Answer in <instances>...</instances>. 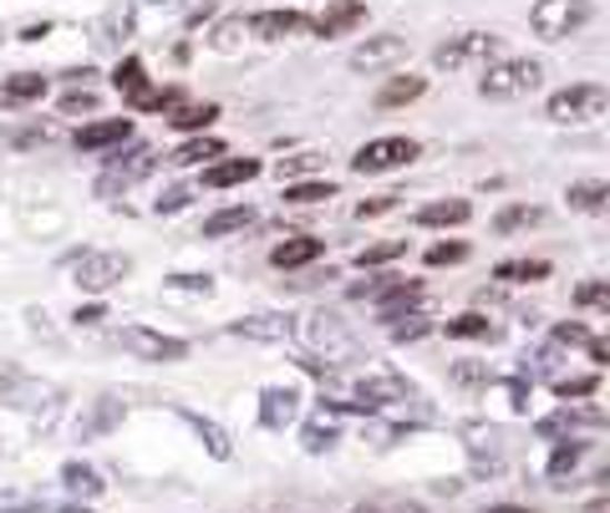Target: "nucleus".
Here are the masks:
<instances>
[{
  "label": "nucleus",
  "instance_id": "1",
  "mask_svg": "<svg viewBox=\"0 0 610 513\" xmlns=\"http://www.w3.org/2000/svg\"><path fill=\"white\" fill-rule=\"evenodd\" d=\"M610 108V92L600 82H574L564 87V92L550 97V122H560V128H580V122H596L606 118Z\"/></svg>",
  "mask_w": 610,
  "mask_h": 513
},
{
  "label": "nucleus",
  "instance_id": "2",
  "mask_svg": "<svg viewBox=\"0 0 610 513\" xmlns=\"http://www.w3.org/2000/svg\"><path fill=\"white\" fill-rule=\"evenodd\" d=\"M590 16H596L590 0H539L534 11H529V26H534L539 41H564L580 26H590Z\"/></svg>",
  "mask_w": 610,
  "mask_h": 513
},
{
  "label": "nucleus",
  "instance_id": "3",
  "mask_svg": "<svg viewBox=\"0 0 610 513\" xmlns=\"http://www.w3.org/2000/svg\"><path fill=\"white\" fill-rule=\"evenodd\" d=\"M539 77H544V67H539V61H529V57L493 61V67H483L479 92L493 97V102H503V97H524V92H534Z\"/></svg>",
  "mask_w": 610,
  "mask_h": 513
},
{
  "label": "nucleus",
  "instance_id": "4",
  "mask_svg": "<svg viewBox=\"0 0 610 513\" xmlns=\"http://www.w3.org/2000/svg\"><path fill=\"white\" fill-rule=\"evenodd\" d=\"M503 41L493 37V31H463V37H453L448 47L432 51V61L443 67V72H463V67H489L493 57H499Z\"/></svg>",
  "mask_w": 610,
  "mask_h": 513
},
{
  "label": "nucleus",
  "instance_id": "5",
  "mask_svg": "<svg viewBox=\"0 0 610 513\" xmlns=\"http://www.w3.org/2000/svg\"><path fill=\"white\" fill-rule=\"evenodd\" d=\"M128 270H132L128 254H112V250H87V254H77L72 260V280H77V290H87V295L112 290Z\"/></svg>",
  "mask_w": 610,
  "mask_h": 513
},
{
  "label": "nucleus",
  "instance_id": "6",
  "mask_svg": "<svg viewBox=\"0 0 610 513\" xmlns=\"http://www.w3.org/2000/svg\"><path fill=\"white\" fill-rule=\"evenodd\" d=\"M412 158H418L412 138H371V143L357 148L351 168H357V173H392V168H407Z\"/></svg>",
  "mask_w": 610,
  "mask_h": 513
},
{
  "label": "nucleus",
  "instance_id": "7",
  "mask_svg": "<svg viewBox=\"0 0 610 513\" xmlns=\"http://www.w3.org/2000/svg\"><path fill=\"white\" fill-rule=\"evenodd\" d=\"M153 163H158V153L148 143H138L132 148V153H118L108 163V173H102V179H97V193H118V189H132V183L138 179H148V173H153Z\"/></svg>",
  "mask_w": 610,
  "mask_h": 513
},
{
  "label": "nucleus",
  "instance_id": "8",
  "mask_svg": "<svg viewBox=\"0 0 610 513\" xmlns=\"http://www.w3.org/2000/svg\"><path fill=\"white\" fill-rule=\"evenodd\" d=\"M122 351H132V356H143V361H183L189 356V341L143 331V325H128V331H122Z\"/></svg>",
  "mask_w": 610,
  "mask_h": 513
},
{
  "label": "nucleus",
  "instance_id": "9",
  "mask_svg": "<svg viewBox=\"0 0 610 513\" xmlns=\"http://www.w3.org/2000/svg\"><path fill=\"white\" fill-rule=\"evenodd\" d=\"M300 335H306V346L326 351V356H351V335L336 315H306V321H300Z\"/></svg>",
  "mask_w": 610,
  "mask_h": 513
},
{
  "label": "nucleus",
  "instance_id": "10",
  "mask_svg": "<svg viewBox=\"0 0 610 513\" xmlns=\"http://www.w3.org/2000/svg\"><path fill=\"white\" fill-rule=\"evenodd\" d=\"M418 280H397V275H382V280H371V295L377 300V311H382V321H397V315L407 311V305H418Z\"/></svg>",
  "mask_w": 610,
  "mask_h": 513
},
{
  "label": "nucleus",
  "instance_id": "11",
  "mask_svg": "<svg viewBox=\"0 0 610 513\" xmlns=\"http://www.w3.org/2000/svg\"><path fill=\"white\" fill-rule=\"evenodd\" d=\"M402 57H407L402 37H367L351 51V72H382V67H397Z\"/></svg>",
  "mask_w": 610,
  "mask_h": 513
},
{
  "label": "nucleus",
  "instance_id": "12",
  "mask_svg": "<svg viewBox=\"0 0 610 513\" xmlns=\"http://www.w3.org/2000/svg\"><path fill=\"white\" fill-rule=\"evenodd\" d=\"M128 138H132L128 118H102L77 132V148H82V153H102V148H118V143H128Z\"/></svg>",
  "mask_w": 610,
  "mask_h": 513
},
{
  "label": "nucleus",
  "instance_id": "13",
  "mask_svg": "<svg viewBox=\"0 0 610 513\" xmlns=\"http://www.w3.org/2000/svg\"><path fill=\"white\" fill-rule=\"evenodd\" d=\"M51 396H57V392H51V386L26 382V376H16V371H6V376H0V402L21 406V412H37V406H47Z\"/></svg>",
  "mask_w": 610,
  "mask_h": 513
},
{
  "label": "nucleus",
  "instance_id": "14",
  "mask_svg": "<svg viewBox=\"0 0 610 513\" xmlns=\"http://www.w3.org/2000/svg\"><path fill=\"white\" fill-rule=\"evenodd\" d=\"M361 21H367V0H331L321 11V21H316V31L321 37H341V31H351Z\"/></svg>",
  "mask_w": 610,
  "mask_h": 513
},
{
  "label": "nucleus",
  "instance_id": "15",
  "mask_svg": "<svg viewBox=\"0 0 610 513\" xmlns=\"http://www.w3.org/2000/svg\"><path fill=\"white\" fill-rule=\"evenodd\" d=\"M296 412H300V396L290 392V386H270V392L260 396V422L264 428H290L296 422Z\"/></svg>",
  "mask_w": 610,
  "mask_h": 513
},
{
  "label": "nucleus",
  "instance_id": "16",
  "mask_svg": "<svg viewBox=\"0 0 610 513\" xmlns=\"http://www.w3.org/2000/svg\"><path fill=\"white\" fill-rule=\"evenodd\" d=\"M311 260H321V239H311V234H296V239H286V244L270 250V264H276V270H300V264H311Z\"/></svg>",
  "mask_w": 610,
  "mask_h": 513
},
{
  "label": "nucleus",
  "instance_id": "17",
  "mask_svg": "<svg viewBox=\"0 0 610 513\" xmlns=\"http://www.w3.org/2000/svg\"><path fill=\"white\" fill-rule=\"evenodd\" d=\"M254 173H260L254 158H229V163H209V168H203V183H209V189H234V183H250Z\"/></svg>",
  "mask_w": 610,
  "mask_h": 513
},
{
  "label": "nucleus",
  "instance_id": "18",
  "mask_svg": "<svg viewBox=\"0 0 610 513\" xmlns=\"http://www.w3.org/2000/svg\"><path fill=\"white\" fill-rule=\"evenodd\" d=\"M250 31H254V37H264V41H280V37L306 31V16H300V11H260L250 21Z\"/></svg>",
  "mask_w": 610,
  "mask_h": 513
},
{
  "label": "nucleus",
  "instance_id": "19",
  "mask_svg": "<svg viewBox=\"0 0 610 513\" xmlns=\"http://www.w3.org/2000/svg\"><path fill=\"white\" fill-rule=\"evenodd\" d=\"M564 199H570V209H580V214H600L610 199V183L606 179H580L564 189Z\"/></svg>",
  "mask_w": 610,
  "mask_h": 513
},
{
  "label": "nucleus",
  "instance_id": "20",
  "mask_svg": "<svg viewBox=\"0 0 610 513\" xmlns=\"http://www.w3.org/2000/svg\"><path fill=\"white\" fill-rule=\"evenodd\" d=\"M407 396H412V386H407L402 376H382V382H367V386H361L351 406H387V402H407Z\"/></svg>",
  "mask_w": 610,
  "mask_h": 513
},
{
  "label": "nucleus",
  "instance_id": "21",
  "mask_svg": "<svg viewBox=\"0 0 610 513\" xmlns=\"http://www.w3.org/2000/svg\"><path fill=\"white\" fill-rule=\"evenodd\" d=\"M163 118L173 122L179 132H203L209 122L219 118V108H214V102H179V108H168Z\"/></svg>",
  "mask_w": 610,
  "mask_h": 513
},
{
  "label": "nucleus",
  "instance_id": "22",
  "mask_svg": "<svg viewBox=\"0 0 610 513\" xmlns=\"http://www.w3.org/2000/svg\"><path fill=\"white\" fill-rule=\"evenodd\" d=\"M468 214H473V203H468V199H438V203H428V209H418V224H428V229L468 224Z\"/></svg>",
  "mask_w": 610,
  "mask_h": 513
},
{
  "label": "nucleus",
  "instance_id": "23",
  "mask_svg": "<svg viewBox=\"0 0 610 513\" xmlns=\"http://www.w3.org/2000/svg\"><path fill=\"white\" fill-rule=\"evenodd\" d=\"M229 331H234V335H250V341H286L296 325H290L286 315H254V321H234Z\"/></svg>",
  "mask_w": 610,
  "mask_h": 513
},
{
  "label": "nucleus",
  "instance_id": "24",
  "mask_svg": "<svg viewBox=\"0 0 610 513\" xmlns=\"http://www.w3.org/2000/svg\"><path fill=\"white\" fill-rule=\"evenodd\" d=\"M51 128H41V122H11V118H0V148H37L47 143Z\"/></svg>",
  "mask_w": 610,
  "mask_h": 513
},
{
  "label": "nucleus",
  "instance_id": "25",
  "mask_svg": "<svg viewBox=\"0 0 610 513\" xmlns=\"http://www.w3.org/2000/svg\"><path fill=\"white\" fill-rule=\"evenodd\" d=\"M600 422H606V412L586 406V412H554V418L539 422V432H544V437H560V432H570V428H600Z\"/></svg>",
  "mask_w": 610,
  "mask_h": 513
},
{
  "label": "nucleus",
  "instance_id": "26",
  "mask_svg": "<svg viewBox=\"0 0 610 513\" xmlns=\"http://www.w3.org/2000/svg\"><path fill=\"white\" fill-rule=\"evenodd\" d=\"M183 422H189V428L199 432V437H203V447H209V453H214V457H229V453H234V442H229V432L219 428V422L199 418V412H183Z\"/></svg>",
  "mask_w": 610,
  "mask_h": 513
},
{
  "label": "nucleus",
  "instance_id": "27",
  "mask_svg": "<svg viewBox=\"0 0 610 513\" xmlns=\"http://www.w3.org/2000/svg\"><path fill=\"white\" fill-rule=\"evenodd\" d=\"M41 92H47V77H37V72H16V77L0 82V97H6V102H37Z\"/></svg>",
  "mask_w": 610,
  "mask_h": 513
},
{
  "label": "nucleus",
  "instance_id": "28",
  "mask_svg": "<svg viewBox=\"0 0 610 513\" xmlns=\"http://www.w3.org/2000/svg\"><path fill=\"white\" fill-rule=\"evenodd\" d=\"M422 92H428V82H422V77H392V82L377 92V102H382V108H402V102H418Z\"/></svg>",
  "mask_w": 610,
  "mask_h": 513
},
{
  "label": "nucleus",
  "instance_id": "29",
  "mask_svg": "<svg viewBox=\"0 0 610 513\" xmlns=\"http://www.w3.org/2000/svg\"><path fill=\"white\" fill-rule=\"evenodd\" d=\"M550 275V260H503L493 270V280H509V285H529V280H544Z\"/></svg>",
  "mask_w": 610,
  "mask_h": 513
},
{
  "label": "nucleus",
  "instance_id": "30",
  "mask_svg": "<svg viewBox=\"0 0 610 513\" xmlns=\"http://www.w3.org/2000/svg\"><path fill=\"white\" fill-rule=\"evenodd\" d=\"M250 209H219V214L203 219V239H224V234H240V229H250Z\"/></svg>",
  "mask_w": 610,
  "mask_h": 513
},
{
  "label": "nucleus",
  "instance_id": "31",
  "mask_svg": "<svg viewBox=\"0 0 610 513\" xmlns=\"http://www.w3.org/2000/svg\"><path fill=\"white\" fill-rule=\"evenodd\" d=\"M448 335H458V341H499V325L489 321V315H458V321H448Z\"/></svg>",
  "mask_w": 610,
  "mask_h": 513
},
{
  "label": "nucleus",
  "instance_id": "32",
  "mask_svg": "<svg viewBox=\"0 0 610 513\" xmlns=\"http://www.w3.org/2000/svg\"><path fill=\"white\" fill-rule=\"evenodd\" d=\"M61 483H67L72 493H82V499H97V493H102V477H97L87 463H67L61 467Z\"/></svg>",
  "mask_w": 610,
  "mask_h": 513
},
{
  "label": "nucleus",
  "instance_id": "33",
  "mask_svg": "<svg viewBox=\"0 0 610 513\" xmlns=\"http://www.w3.org/2000/svg\"><path fill=\"white\" fill-rule=\"evenodd\" d=\"M224 153V143H219V138H189V143L179 148V153H173V163H203V158H219Z\"/></svg>",
  "mask_w": 610,
  "mask_h": 513
},
{
  "label": "nucleus",
  "instance_id": "34",
  "mask_svg": "<svg viewBox=\"0 0 610 513\" xmlns=\"http://www.w3.org/2000/svg\"><path fill=\"white\" fill-rule=\"evenodd\" d=\"M397 254H407V239H382V244H367V250L357 254V264L371 270V264H387V260H397Z\"/></svg>",
  "mask_w": 610,
  "mask_h": 513
},
{
  "label": "nucleus",
  "instance_id": "35",
  "mask_svg": "<svg viewBox=\"0 0 610 513\" xmlns=\"http://www.w3.org/2000/svg\"><path fill=\"white\" fill-rule=\"evenodd\" d=\"M596 392H600L596 371H590V376H554V396H564V402H570V396H596Z\"/></svg>",
  "mask_w": 610,
  "mask_h": 513
},
{
  "label": "nucleus",
  "instance_id": "36",
  "mask_svg": "<svg viewBox=\"0 0 610 513\" xmlns=\"http://www.w3.org/2000/svg\"><path fill=\"white\" fill-rule=\"evenodd\" d=\"M524 224H539L534 203H514V209H503V214L493 219V229H499V234H509V229H524Z\"/></svg>",
  "mask_w": 610,
  "mask_h": 513
},
{
  "label": "nucleus",
  "instance_id": "37",
  "mask_svg": "<svg viewBox=\"0 0 610 513\" xmlns=\"http://www.w3.org/2000/svg\"><path fill=\"white\" fill-rule=\"evenodd\" d=\"M321 199H336L331 183H286V203H321Z\"/></svg>",
  "mask_w": 610,
  "mask_h": 513
},
{
  "label": "nucleus",
  "instance_id": "38",
  "mask_svg": "<svg viewBox=\"0 0 610 513\" xmlns=\"http://www.w3.org/2000/svg\"><path fill=\"white\" fill-rule=\"evenodd\" d=\"M336 442V422L331 418H316L311 428H306V453H326Z\"/></svg>",
  "mask_w": 610,
  "mask_h": 513
},
{
  "label": "nucleus",
  "instance_id": "39",
  "mask_svg": "<svg viewBox=\"0 0 610 513\" xmlns=\"http://www.w3.org/2000/svg\"><path fill=\"white\" fill-rule=\"evenodd\" d=\"M316 168H321V158L316 153H296V158H280L276 173L280 179H300V173H316Z\"/></svg>",
  "mask_w": 610,
  "mask_h": 513
},
{
  "label": "nucleus",
  "instance_id": "40",
  "mask_svg": "<svg viewBox=\"0 0 610 513\" xmlns=\"http://www.w3.org/2000/svg\"><path fill=\"white\" fill-rule=\"evenodd\" d=\"M574 305H596V311H606V305H610V285H606V280L580 285V290H574Z\"/></svg>",
  "mask_w": 610,
  "mask_h": 513
},
{
  "label": "nucleus",
  "instance_id": "41",
  "mask_svg": "<svg viewBox=\"0 0 610 513\" xmlns=\"http://www.w3.org/2000/svg\"><path fill=\"white\" fill-rule=\"evenodd\" d=\"M580 453H586V447H580V442H570V447H560V453L550 457V477H564V473H570V467L580 463Z\"/></svg>",
  "mask_w": 610,
  "mask_h": 513
},
{
  "label": "nucleus",
  "instance_id": "42",
  "mask_svg": "<svg viewBox=\"0 0 610 513\" xmlns=\"http://www.w3.org/2000/svg\"><path fill=\"white\" fill-rule=\"evenodd\" d=\"M458 260H468V244H432L428 250V264H458Z\"/></svg>",
  "mask_w": 610,
  "mask_h": 513
},
{
  "label": "nucleus",
  "instance_id": "43",
  "mask_svg": "<svg viewBox=\"0 0 610 513\" xmlns=\"http://www.w3.org/2000/svg\"><path fill=\"white\" fill-rule=\"evenodd\" d=\"M453 382H458V386H483V382H489V366H473V361H458V366H453Z\"/></svg>",
  "mask_w": 610,
  "mask_h": 513
},
{
  "label": "nucleus",
  "instance_id": "44",
  "mask_svg": "<svg viewBox=\"0 0 610 513\" xmlns=\"http://www.w3.org/2000/svg\"><path fill=\"white\" fill-rule=\"evenodd\" d=\"M168 290H189V295H209V290H214V280H209V275H173V280H168Z\"/></svg>",
  "mask_w": 610,
  "mask_h": 513
},
{
  "label": "nucleus",
  "instance_id": "45",
  "mask_svg": "<svg viewBox=\"0 0 610 513\" xmlns=\"http://www.w3.org/2000/svg\"><path fill=\"white\" fill-rule=\"evenodd\" d=\"M240 31H244V21H219L214 47H219V51H234V47H240Z\"/></svg>",
  "mask_w": 610,
  "mask_h": 513
},
{
  "label": "nucleus",
  "instance_id": "46",
  "mask_svg": "<svg viewBox=\"0 0 610 513\" xmlns=\"http://www.w3.org/2000/svg\"><path fill=\"white\" fill-rule=\"evenodd\" d=\"M92 108H97L92 92H72L67 102H61V112H67V118H77V112H92Z\"/></svg>",
  "mask_w": 610,
  "mask_h": 513
},
{
  "label": "nucleus",
  "instance_id": "47",
  "mask_svg": "<svg viewBox=\"0 0 610 513\" xmlns=\"http://www.w3.org/2000/svg\"><path fill=\"white\" fill-rule=\"evenodd\" d=\"M387 209H397V193H382V199L361 203V209H357V219H377V214H387Z\"/></svg>",
  "mask_w": 610,
  "mask_h": 513
},
{
  "label": "nucleus",
  "instance_id": "48",
  "mask_svg": "<svg viewBox=\"0 0 610 513\" xmlns=\"http://www.w3.org/2000/svg\"><path fill=\"white\" fill-rule=\"evenodd\" d=\"M422 331H428V321H422V315H412V321H407V325H397L392 335H397V341H418Z\"/></svg>",
  "mask_w": 610,
  "mask_h": 513
},
{
  "label": "nucleus",
  "instance_id": "49",
  "mask_svg": "<svg viewBox=\"0 0 610 513\" xmlns=\"http://www.w3.org/2000/svg\"><path fill=\"white\" fill-rule=\"evenodd\" d=\"M183 203H189V193H183V189H173V193H163V199H158V209H163V214H179Z\"/></svg>",
  "mask_w": 610,
  "mask_h": 513
},
{
  "label": "nucleus",
  "instance_id": "50",
  "mask_svg": "<svg viewBox=\"0 0 610 513\" xmlns=\"http://www.w3.org/2000/svg\"><path fill=\"white\" fill-rule=\"evenodd\" d=\"M102 321V305H87V311H77V325H97Z\"/></svg>",
  "mask_w": 610,
  "mask_h": 513
},
{
  "label": "nucleus",
  "instance_id": "51",
  "mask_svg": "<svg viewBox=\"0 0 610 513\" xmlns=\"http://www.w3.org/2000/svg\"><path fill=\"white\" fill-rule=\"evenodd\" d=\"M489 513H534V509H519V503H493Z\"/></svg>",
  "mask_w": 610,
  "mask_h": 513
},
{
  "label": "nucleus",
  "instance_id": "52",
  "mask_svg": "<svg viewBox=\"0 0 610 513\" xmlns=\"http://www.w3.org/2000/svg\"><path fill=\"white\" fill-rule=\"evenodd\" d=\"M67 513H87V509H67Z\"/></svg>",
  "mask_w": 610,
  "mask_h": 513
},
{
  "label": "nucleus",
  "instance_id": "53",
  "mask_svg": "<svg viewBox=\"0 0 610 513\" xmlns=\"http://www.w3.org/2000/svg\"><path fill=\"white\" fill-rule=\"evenodd\" d=\"M357 513H371V509H357Z\"/></svg>",
  "mask_w": 610,
  "mask_h": 513
}]
</instances>
